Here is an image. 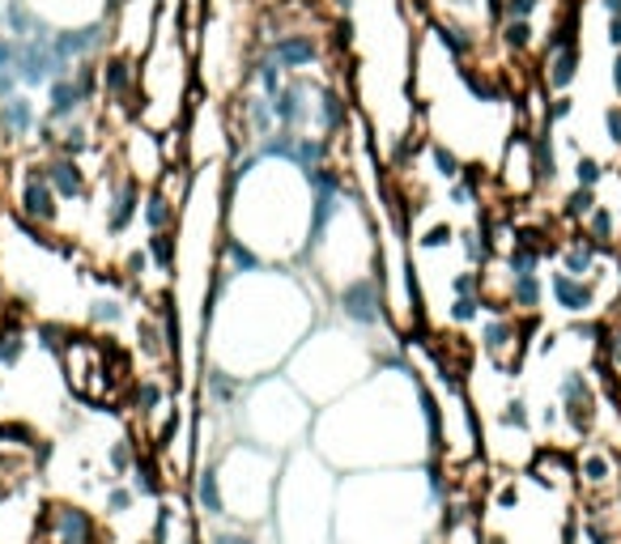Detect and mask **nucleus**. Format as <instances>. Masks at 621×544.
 <instances>
[{
  "mask_svg": "<svg viewBox=\"0 0 621 544\" xmlns=\"http://www.w3.org/2000/svg\"><path fill=\"white\" fill-rule=\"evenodd\" d=\"M60 362H65L69 387L90 404H102L111 396V379H128L124 354H116L111 340H98V336H72L69 332L60 345Z\"/></svg>",
  "mask_w": 621,
  "mask_h": 544,
  "instance_id": "nucleus-1",
  "label": "nucleus"
},
{
  "mask_svg": "<svg viewBox=\"0 0 621 544\" xmlns=\"http://www.w3.org/2000/svg\"><path fill=\"white\" fill-rule=\"evenodd\" d=\"M26 13L56 34H98L111 22L116 0H22Z\"/></svg>",
  "mask_w": 621,
  "mask_h": 544,
  "instance_id": "nucleus-2",
  "label": "nucleus"
},
{
  "mask_svg": "<svg viewBox=\"0 0 621 544\" xmlns=\"http://www.w3.org/2000/svg\"><path fill=\"white\" fill-rule=\"evenodd\" d=\"M39 544H98V520L86 506H72V502H48L39 511Z\"/></svg>",
  "mask_w": 621,
  "mask_h": 544,
  "instance_id": "nucleus-3",
  "label": "nucleus"
},
{
  "mask_svg": "<svg viewBox=\"0 0 621 544\" xmlns=\"http://www.w3.org/2000/svg\"><path fill=\"white\" fill-rule=\"evenodd\" d=\"M18 214L22 221L34 230V235H48L51 226H56V217H60V196L51 188L48 179V166H26L22 184H18Z\"/></svg>",
  "mask_w": 621,
  "mask_h": 544,
  "instance_id": "nucleus-4",
  "label": "nucleus"
},
{
  "mask_svg": "<svg viewBox=\"0 0 621 544\" xmlns=\"http://www.w3.org/2000/svg\"><path fill=\"white\" fill-rule=\"evenodd\" d=\"M558 408H562V422H566V429L571 434H592L597 429V417H600V396L597 387H592V379L583 375V370H566L562 375V383H558Z\"/></svg>",
  "mask_w": 621,
  "mask_h": 544,
  "instance_id": "nucleus-5",
  "label": "nucleus"
},
{
  "mask_svg": "<svg viewBox=\"0 0 621 544\" xmlns=\"http://www.w3.org/2000/svg\"><path fill=\"white\" fill-rule=\"evenodd\" d=\"M528 332H532V324H524L520 315H494V319L481 328V349H485V357L499 366L502 375H511V370L520 366Z\"/></svg>",
  "mask_w": 621,
  "mask_h": 544,
  "instance_id": "nucleus-6",
  "label": "nucleus"
},
{
  "mask_svg": "<svg viewBox=\"0 0 621 544\" xmlns=\"http://www.w3.org/2000/svg\"><path fill=\"white\" fill-rule=\"evenodd\" d=\"M499 179L506 196H528V191L541 184V170H536V141L528 132H511V141L502 145V162Z\"/></svg>",
  "mask_w": 621,
  "mask_h": 544,
  "instance_id": "nucleus-7",
  "label": "nucleus"
},
{
  "mask_svg": "<svg viewBox=\"0 0 621 544\" xmlns=\"http://www.w3.org/2000/svg\"><path fill=\"white\" fill-rule=\"evenodd\" d=\"M336 307L349 324L375 328L383 319V277L379 273H362L354 281H345L336 289Z\"/></svg>",
  "mask_w": 621,
  "mask_h": 544,
  "instance_id": "nucleus-8",
  "label": "nucleus"
},
{
  "mask_svg": "<svg viewBox=\"0 0 621 544\" xmlns=\"http://www.w3.org/2000/svg\"><path fill=\"white\" fill-rule=\"evenodd\" d=\"M574 485H583V494H613L621 485V464L609 447H588L574 455Z\"/></svg>",
  "mask_w": 621,
  "mask_h": 544,
  "instance_id": "nucleus-9",
  "label": "nucleus"
},
{
  "mask_svg": "<svg viewBox=\"0 0 621 544\" xmlns=\"http://www.w3.org/2000/svg\"><path fill=\"white\" fill-rule=\"evenodd\" d=\"M550 294H553V303L566 310V315H592L600 303L592 277H571V273H553Z\"/></svg>",
  "mask_w": 621,
  "mask_h": 544,
  "instance_id": "nucleus-10",
  "label": "nucleus"
},
{
  "mask_svg": "<svg viewBox=\"0 0 621 544\" xmlns=\"http://www.w3.org/2000/svg\"><path fill=\"white\" fill-rule=\"evenodd\" d=\"M532 476H536V485H571L574 481V455H566L562 447H545L532 455Z\"/></svg>",
  "mask_w": 621,
  "mask_h": 544,
  "instance_id": "nucleus-11",
  "label": "nucleus"
},
{
  "mask_svg": "<svg viewBox=\"0 0 621 544\" xmlns=\"http://www.w3.org/2000/svg\"><path fill=\"white\" fill-rule=\"evenodd\" d=\"M196 502H200V511H205V515H214V520H221V515H226V494H221V473H217L214 464L196 473Z\"/></svg>",
  "mask_w": 621,
  "mask_h": 544,
  "instance_id": "nucleus-12",
  "label": "nucleus"
},
{
  "mask_svg": "<svg viewBox=\"0 0 621 544\" xmlns=\"http://www.w3.org/2000/svg\"><path fill=\"white\" fill-rule=\"evenodd\" d=\"M132 502H137V489L111 485V489H107V515H111V520H124V515L132 511Z\"/></svg>",
  "mask_w": 621,
  "mask_h": 544,
  "instance_id": "nucleus-13",
  "label": "nucleus"
},
{
  "mask_svg": "<svg viewBox=\"0 0 621 544\" xmlns=\"http://www.w3.org/2000/svg\"><path fill=\"white\" fill-rule=\"evenodd\" d=\"M132 464H137V459H132V443H128V438L111 443V451H107V468L116 476H128L132 473Z\"/></svg>",
  "mask_w": 621,
  "mask_h": 544,
  "instance_id": "nucleus-14",
  "label": "nucleus"
},
{
  "mask_svg": "<svg viewBox=\"0 0 621 544\" xmlns=\"http://www.w3.org/2000/svg\"><path fill=\"white\" fill-rule=\"evenodd\" d=\"M90 319L111 328V324H120L124 319V307L116 303V298H98V303H90Z\"/></svg>",
  "mask_w": 621,
  "mask_h": 544,
  "instance_id": "nucleus-15",
  "label": "nucleus"
},
{
  "mask_svg": "<svg viewBox=\"0 0 621 544\" xmlns=\"http://www.w3.org/2000/svg\"><path fill=\"white\" fill-rule=\"evenodd\" d=\"M502 426L506 429H528V404L520 400V396L502 404Z\"/></svg>",
  "mask_w": 621,
  "mask_h": 544,
  "instance_id": "nucleus-16",
  "label": "nucleus"
},
{
  "mask_svg": "<svg viewBox=\"0 0 621 544\" xmlns=\"http://www.w3.org/2000/svg\"><path fill=\"white\" fill-rule=\"evenodd\" d=\"M574 179H579V188H597L600 179H604V170H600L597 158H579V166H574Z\"/></svg>",
  "mask_w": 621,
  "mask_h": 544,
  "instance_id": "nucleus-17",
  "label": "nucleus"
},
{
  "mask_svg": "<svg viewBox=\"0 0 621 544\" xmlns=\"http://www.w3.org/2000/svg\"><path fill=\"white\" fill-rule=\"evenodd\" d=\"M209 544H256V536H247V532H214Z\"/></svg>",
  "mask_w": 621,
  "mask_h": 544,
  "instance_id": "nucleus-18",
  "label": "nucleus"
},
{
  "mask_svg": "<svg viewBox=\"0 0 621 544\" xmlns=\"http://www.w3.org/2000/svg\"><path fill=\"white\" fill-rule=\"evenodd\" d=\"M499 506H502V511H511V506H520V489H515V485H506V489H502V494H499Z\"/></svg>",
  "mask_w": 621,
  "mask_h": 544,
  "instance_id": "nucleus-19",
  "label": "nucleus"
}]
</instances>
